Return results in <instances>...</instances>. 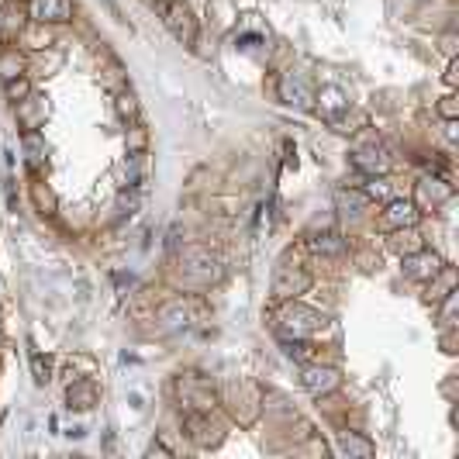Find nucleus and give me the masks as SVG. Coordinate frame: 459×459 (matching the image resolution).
<instances>
[{"instance_id": "nucleus-1", "label": "nucleus", "mask_w": 459, "mask_h": 459, "mask_svg": "<svg viewBox=\"0 0 459 459\" xmlns=\"http://www.w3.org/2000/svg\"><path fill=\"white\" fill-rule=\"evenodd\" d=\"M31 11H35V18L66 21L69 18V0H31Z\"/></svg>"}]
</instances>
